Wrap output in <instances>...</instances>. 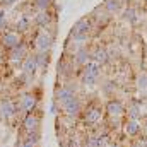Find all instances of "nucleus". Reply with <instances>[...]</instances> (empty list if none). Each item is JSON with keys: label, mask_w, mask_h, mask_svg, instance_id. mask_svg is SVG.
Here are the masks:
<instances>
[{"label": "nucleus", "mask_w": 147, "mask_h": 147, "mask_svg": "<svg viewBox=\"0 0 147 147\" xmlns=\"http://www.w3.org/2000/svg\"><path fill=\"white\" fill-rule=\"evenodd\" d=\"M135 86L140 91H147V72H140L135 79Z\"/></svg>", "instance_id": "nucleus-24"}, {"label": "nucleus", "mask_w": 147, "mask_h": 147, "mask_svg": "<svg viewBox=\"0 0 147 147\" xmlns=\"http://www.w3.org/2000/svg\"><path fill=\"white\" fill-rule=\"evenodd\" d=\"M123 134L128 137V139H139L140 134H142V123L140 120H128L123 123Z\"/></svg>", "instance_id": "nucleus-9"}, {"label": "nucleus", "mask_w": 147, "mask_h": 147, "mask_svg": "<svg viewBox=\"0 0 147 147\" xmlns=\"http://www.w3.org/2000/svg\"><path fill=\"white\" fill-rule=\"evenodd\" d=\"M22 72L26 75H34L38 72V63H36V57L34 55H28L22 62Z\"/></svg>", "instance_id": "nucleus-17"}, {"label": "nucleus", "mask_w": 147, "mask_h": 147, "mask_svg": "<svg viewBox=\"0 0 147 147\" xmlns=\"http://www.w3.org/2000/svg\"><path fill=\"white\" fill-rule=\"evenodd\" d=\"M14 2H17V0H5V3H7V5H12Z\"/></svg>", "instance_id": "nucleus-32"}, {"label": "nucleus", "mask_w": 147, "mask_h": 147, "mask_svg": "<svg viewBox=\"0 0 147 147\" xmlns=\"http://www.w3.org/2000/svg\"><path fill=\"white\" fill-rule=\"evenodd\" d=\"M38 142H39V132L36 134H29L22 139L21 142V147H38Z\"/></svg>", "instance_id": "nucleus-21"}, {"label": "nucleus", "mask_w": 147, "mask_h": 147, "mask_svg": "<svg viewBox=\"0 0 147 147\" xmlns=\"http://www.w3.org/2000/svg\"><path fill=\"white\" fill-rule=\"evenodd\" d=\"M34 43H36L38 51H50L51 46H53V36L48 31H39Z\"/></svg>", "instance_id": "nucleus-12"}, {"label": "nucleus", "mask_w": 147, "mask_h": 147, "mask_svg": "<svg viewBox=\"0 0 147 147\" xmlns=\"http://www.w3.org/2000/svg\"><path fill=\"white\" fill-rule=\"evenodd\" d=\"M106 147H121V146H120L118 142H110V144H108Z\"/></svg>", "instance_id": "nucleus-30"}, {"label": "nucleus", "mask_w": 147, "mask_h": 147, "mask_svg": "<svg viewBox=\"0 0 147 147\" xmlns=\"http://www.w3.org/2000/svg\"><path fill=\"white\" fill-rule=\"evenodd\" d=\"M125 113H127V108H125V105H123L120 99L111 98V99L106 101V105H105V115L110 118L111 121L121 120V118L125 116Z\"/></svg>", "instance_id": "nucleus-3"}, {"label": "nucleus", "mask_w": 147, "mask_h": 147, "mask_svg": "<svg viewBox=\"0 0 147 147\" xmlns=\"http://www.w3.org/2000/svg\"><path fill=\"white\" fill-rule=\"evenodd\" d=\"M34 2H36V7L39 10H46L51 3V0H34Z\"/></svg>", "instance_id": "nucleus-28"}, {"label": "nucleus", "mask_w": 147, "mask_h": 147, "mask_svg": "<svg viewBox=\"0 0 147 147\" xmlns=\"http://www.w3.org/2000/svg\"><path fill=\"white\" fill-rule=\"evenodd\" d=\"M28 46L24 43H21L19 46H16L14 50H10V60L14 63H19V62H24V58L28 57Z\"/></svg>", "instance_id": "nucleus-15"}, {"label": "nucleus", "mask_w": 147, "mask_h": 147, "mask_svg": "<svg viewBox=\"0 0 147 147\" xmlns=\"http://www.w3.org/2000/svg\"><path fill=\"white\" fill-rule=\"evenodd\" d=\"M142 130H144V132L147 134V118L144 120V123H142Z\"/></svg>", "instance_id": "nucleus-31"}, {"label": "nucleus", "mask_w": 147, "mask_h": 147, "mask_svg": "<svg viewBox=\"0 0 147 147\" xmlns=\"http://www.w3.org/2000/svg\"><path fill=\"white\" fill-rule=\"evenodd\" d=\"M82 69H84L82 70V84H86V86H96L98 80H99V75H101V65L91 60Z\"/></svg>", "instance_id": "nucleus-4"}, {"label": "nucleus", "mask_w": 147, "mask_h": 147, "mask_svg": "<svg viewBox=\"0 0 147 147\" xmlns=\"http://www.w3.org/2000/svg\"><path fill=\"white\" fill-rule=\"evenodd\" d=\"M19 111V105H16L12 99H3L0 103V116L5 120H12L14 116H17Z\"/></svg>", "instance_id": "nucleus-10"}, {"label": "nucleus", "mask_w": 147, "mask_h": 147, "mask_svg": "<svg viewBox=\"0 0 147 147\" xmlns=\"http://www.w3.org/2000/svg\"><path fill=\"white\" fill-rule=\"evenodd\" d=\"M125 115L128 116V120H140V118H142V108H140L137 103H134V105L128 106V110H127Z\"/></svg>", "instance_id": "nucleus-20"}, {"label": "nucleus", "mask_w": 147, "mask_h": 147, "mask_svg": "<svg viewBox=\"0 0 147 147\" xmlns=\"http://www.w3.org/2000/svg\"><path fill=\"white\" fill-rule=\"evenodd\" d=\"M125 2H128V0H120V3H125Z\"/></svg>", "instance_id": "nucleus-34"}, {"label": "nucleus", "mask_w": 147, "mask_h": 147, "mask_svg": "<svg viewBox=\"0 0 147 147\" xmlns=\"http://www.w3.org/2000/svg\"><path fill=\"white\" fill-rule=\"evenodd\" d=\"M0 43H2V46L5 48V50H14L16 46H19L21 43H22V39L21 36L17 34V33H14V31H7V33H3L2 38H0Z\"/></svg>", "instance_id": "nucleus-11"}, {"label": "nucleus", "mask_w": 147, "mask_h": 147, "mask_svg": "<svg viewBox=\"0 0 147 147\" xmlns=\"http://www.w3.org/2000/svg\"><path fill=\"white\" fill-rule=\"evenodd\" d=\"M91 60L99 65H105L110 62V53L106 51V48H96L94 51H91Z\"/></svg>", "instance_id": "nucleus-16"}, {"label": "nucleus", "mask_w": 147, "mask_h": 147, "mask_svg": "<svg viewBox=\"0 0 147 147\" xmlns=\"http://www.w3.org/2000/svg\"><path fill=\"white\" fill-rule=\"evenodd\" d=\"M7 14H5V10L3 9H0V29L5 26V21H7V17H5Z\"/></svg>", "instance_id": "nucleus-29"}, {"label": "nucleus", "mask_w": 147, "mask_h": 147, "mask_svg": "<svg viewBox=\"0 0 147 147\" xmlns=\"http://www.w3.org/2000/svg\"><path fill=\"white\" fill-rule=\"evenodd\" d=\"M120 0H105V9L108 10V14H115L120 10Z\"/></svg>", "instance_id": "nucleus-23"}, {"label": "nucleus", "mask_w": 147, "mask_h": 147, "mask_svg": "<svg viewBox=\"0 0 147 147\" xmlns=\"http://www.w3.org/2000/svg\"><path fill=\"white\" fill-rule=\"evenodd\" d=\"M72 63L74 62L67 60V58H63L62 62H58V75H67V74H70Z\"/></svg>", "instance_id": "nucleus-22"}, {"label": "nucleus", "mask_w": 147, "mask_h": 147, "mask_svg": "<svg viewBox=\"0 0 147 147\" xmlns=\"http://www.w3.org/2000/svg\"><path fill=\"white\" fill-rule=\"evenodd\" d=\"M34 57H36L38 70L45 72L48 69V63H50V51H38V53H34Z\"/></svg>", "instance_id": "nucleus-18"}, {"label": "nucleus", "mask_w": 147, "mask_h": 147, "mask_svg": "<svg viewBox=\"0 0 147 147\" xmlns=\"http://www.w3.org/2000/svg\"><path fill=\"white\" fill-rule=\"evenodd\" d=\"M36 106H38V98L33 92H26V94L21 96V99H19V111L21 113H24V115L34 113Z\"/></svg>", "instance_id": "nucleus-8"}, {"label": "nucleus", "mask_w": 147, "mask_h": 147, "mask_svg": "<svg viewBox=\"0 0 147 147\" xmlns=\"http://www.w3.org/2000/svg\"><path fill=\"white\" fill-rule=\"evenodd\" d=\"M63 147H84V144H82V140L77 139V137H69Z\"/></svg>", "instance_id": "nucleus-26"}, {"label": "nucleus", "mask_w": 147, "mask_h": 147, "mask_svg": "<svg viewBox=\"0 0 147 147\" xmlns=\"http://www.w3.org/2000/svg\"><path fill=\"white\" fill-rule=\"evenodd\" d=\"M3 57H5V55H3V51H2V50H0V63H2V62H3Z\"/></svg>", "instance_id": "nucleus-33"}, {"label": "nucleus", "mask_w": 147, "mask_h": 147, "mask_svg": "<svg viewBox=\"0 0 147 147\" xmlns=\"http://www.w3.org/2000/svg\"><path fill=\"white\" fill-rule=\"evenodd\" d=\"M84 147H106L110 142H108V137L106 135H101V134H89L84 137Z\"/></svg>", "instance_id": "nucleus-13"}, {"label": "nucleus", "mask_w": 147, "mask_h": 147, "mask_svg": "<svg viewBox=\"0 0 147 147\" xmlns=\"http://www.w3.org/2000/svg\"><path fill=\"white\" fill-rule=\"evenodd\" d=\"M72 57H74V58H72L74 63H75V65H79V67H84L87 62H91V51H89L86 46L79 48V50H77V51L72 55Z\"/></svg>", "instance_id": "nucleus-14"}, {"label": "nucleus", "mask_w": 147, "mask_h": 147, "mask_svg": "<svg viewBox=\"0 0 147 147\" xmlns=\"http://www.w3.org/2000/svg\"><path fill=\"white\" fill-rule=\"evenodd\" d=\"M60 110L62 113L67 116V118H79L80 115H82V111H84V105H82V101H80V98L79 96H74L70 101H67L65 105H62L60 106Z\"/></svg>", "instance_id": "nucleus-5"}, {"label": "nucleus", "mask_w": 147, "mask_h": 147, "mask_svg": "<svg viewBox=\"0 0 147 147\" xmlns=\"http://www.w3.org/2000/svg\"><path fill=\"white\" fill-rule=\"evenodd\" d=\"M74 96H77V94H75V91H74L72 87H69V86H60V87H57V89H55L53 103H57V105H58V108H60L62 105H65L67 101H70Z\"/></svg>", "instance_id": "nucleus-7"}, {"label": "nucleus", "mask_w": 147, "mask_h": 147, "mask_svg": "<svg viewBox=\"0 0 147 147\" xmlns=\"http://www.w3.org/2000/svg\"><path fill=\"white\" fill-rule=\"evenodd\" d=\"M80 116H82V121L87 127H98L103 121V118H105V108L101 105L92 103V105H89V106L84 108Z\"/></svg>", "instance_id": "nucleus-1"}, {"label": "nucleus", "mask_w": 147, "mask_h": 147, "mask_svg": "<svg viewBox=\"0 0 147 147\" xmlns=\"http://www.w3.org/2000/svg\"><path fill=\"white\" fill-rule=\"evenodd\" d=\"M39 125H41V116L38 115L36 111L24 115V118H22V128H24L26 135L39 132Z\"/></svg>", "instance_id": "nucleus-6"}, {"label": "nucleus", "mask_w": 147, "mask_h": 147, "mask_svg": "<svg viewBox=\"0 0 147 147\" xmlns=\"http://www.w3.org/2000/svg\"><path fill=\"white\" fill-rule=\"evenodd\" d=\"M50 22H51V16L46 10H41L39 14H36V17H34V24L39 26V28H48Z\"/></svg>", "instance_id": "nucleus-19"}, {"label": "nucleus", "mask_w": 147, "mask_h": 147, "mask_svg": "<svg viewBox=\"0 0 147 147\" xmlns=\"http://www.w3.org/2000/svg\"><path fill=\"white\" fill-rule=\"evenodd\" d=\"M123 17H125L128 22H132V24L137 21V14H135V10H134V9H127V10L123 12Z\"/></svg>", "instance_id": "nucleus-27"}, {"label": "nucleus", "mask_w": 147, "mask_h": 147, "mask_svg": "<svg viewBox=\"0 0 147 147\" xmlns=\"http://www.w3.org/2000/svg\"><path fill=\"white\" fill-rule=\"evenodd\" d=\"M16 26H17L19 31H28V29H29V17H28V16H21Z\"/></svg>", "instance_id": "nucleus-25"}, {"label": "nucleus", "mask_w": 147, "mask_h": 147, "mask_svg": "<svg viewBox=\"0 0 147 147\" xmlns=\"http://www.w3.org/2000/svg\"><path fill=\"white\" fill-rule=\"evenodd\" d=\"M91 29H92V24L89 19H80L74 24L72 31H70V38L79 45V46H84V43L87 41V38L91 34Z\"/></svg>", "instance_id": "nucleus-2"}]
</instances>
